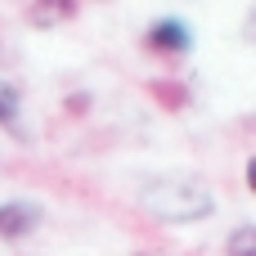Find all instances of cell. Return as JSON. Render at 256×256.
Returning a JSON list of instances; mask_svg holds the SVG:
<instances>
[{
  "instance_id": "obj_3",
  "label": "cell",
  "mask_w": 256,
  "mask_h": 256,
  "mask_svg": "<svg viewBox=\"0 0 256 256\" xmlns=\"http://www.w3.org/2000/svg\"><path fill=\"white\" fill-rule=\"evenodd\" d=\"M36 225H40V207H32V202H0V238L4 243L27 238Z\"/></svg>"
},
{
  "instance_id": "obj_5",
  "label": "cell",
  "mask_w": 256,
  "mask_h": 256,
  "mask_svg": "<svg viewBox=\"0 0 256 256\" xmlns=\"http://www.w3.org/2000/svg\"><path fill=\"white\" fill-rule=\"evenodd\" d=\"M230 256H256V230L252 225H243V230L230 234Z\"/></svg>"
},
{
  "instance_id": "obj_4",
  "label": "cell",
  "mask_w": 256,
  "mask_h": 256,
  "mask_svg": "<svg viewBox=\"0 0 256 256\" xmlns=\"http://www.w3.org/2000/svg\"><path fill=\"white\" fill-rule=\"evenodd\" d=\"M27 18H32L36 27H58V22L76 18V0H32Z\"/></svg>"
},
{
  "instance_id": "obj_6",
  "label": "cell",
  "mask_w": 256,
  "mask_h": 256,
  "mask_svg": "<svg viewBox=\"0 0 256 256\" xmlns=\"http://www.w3.org/2000/svg\"><path fill=\"white\" fill-rule=\"evenodd\" d=\"M14 117H18V94L0 81V122H14Z\"/></svg>"
},
{
  "instance_id": "obj_2",
  "label": "cell",
  "mask_w": 256,
  "mask_h": 256,
  "mask_svg": "<svg viewBox=\"0 0 256 256\" xmlns=\"http://www.w3.org/2000/svg\"><path fill=\"white\" fill-rule=\"evenodd\" d=\"M148 45L158 54H189L194 50V27L180 22V18H162V22L148 27Z\"/></svg>"
},
{
  "instance_id": "obj_1",
  "label": "cell",
  "mask_w": 256,
  "mask_h": 256,
  "mask_svg": "<svg viewBox=\"0 0 256 256\" xmlns=\"http://www.w3.org/2000/svg\"><path fill=\"white\" fill-rule=\"evenodd\" d=\"M140 202L148 207V216H158V220H207L212 212H216V198H212V189L207 184H198V180H189V176H162V180H153L144 194H140Z\"/></svg>"
}]
</instances>
